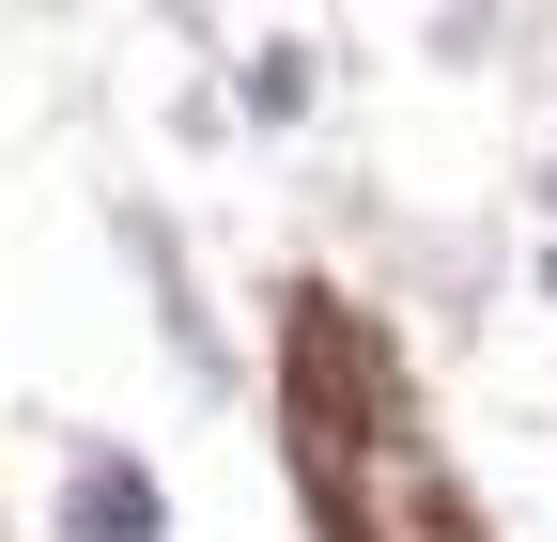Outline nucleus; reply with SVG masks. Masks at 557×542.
Listing matches in <instances>:
<instances>
[{"label": "nucleus", "mask_w": 557, "mask_h": 542, "mask_svg": "<svg viewBox=\"0 0 557 542\" xmlns=\"http://www.w3.org/2000/svg\"><path fill=\"white\" fill-rule=\"evenodd\" d=\"M542 280H557V263H542Z\"/></svg>", "instance_id": "obj_2"}, {"label": "nucleus", "mask_w": 557, "mask_h": 542, "mask_svg": "<svg viewBox=\"0 0 557 542\" xmlns=\"http://www.w3.org/2000/svg\"><path fill=\"white\" fill-rule=\"evenodd\" d=\"M78 542H156V496L124 465H78Z\"/></svg>", "instance_id": "obj_1"}]
</instances>
